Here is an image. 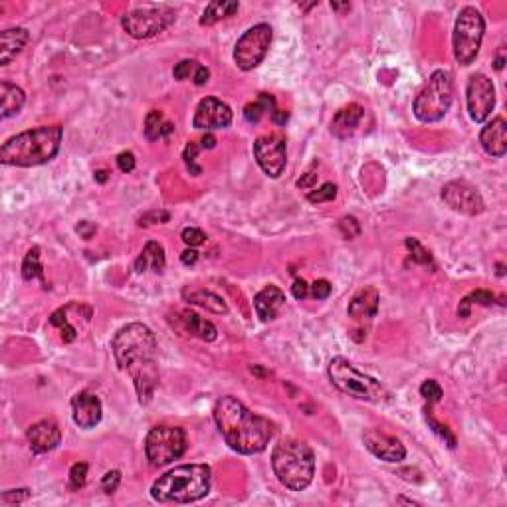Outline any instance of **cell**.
<instances>
[{"label": "cell", "instance_id": "12", "mask_svg": "<svg viewBox=\"0 0 507 507\" xmlns=\"http://www.w3.org/2000/svg\"><path fill=\"white\" fill-rule=\"evenodd\" d=\"M254 157L260 169L270 178H280L284 175L287 155H285V139L282 135H262L254 141Z\"/></svg>", "mask_w": 507, "mask_h": 507}, {"label": "cell", "instance_id": "57", "mask_svg": "<svg viewBox=\"0 0 507 507\" xmlns=\"http://www.w3.org/2000/svg\"><path fill=\"white\" fill-rule=\"evenodd\" d=\"M503 68V50H499L498 60H496V70H501Z\"/></svg>", "mask_w": 507, "mask_h": 507}, {"label": "cell", "instance_id": "58", "mask_svg": "<svg viewBox=\"0 0 507 507\" xmlns=\"http://www.w3.org/2000/svg\"><path fill=\"white\" fill-rule=\"evenodd\" d=\"M313 6H317V2H312V4H299V9H303V10H309V9H313Z\"/></svg>", "mask_w": 507, "mask_h": 507}, {"label": "cell", "instance_id": "7", "mask_svg": "<svg viewBox=\"0 0 507 507\" xmlns=\"http://www.w3.org/2000/svg\"><path fill=\"white\" fill-rule=\"evenodd\" d=\"M452 101H454L452 73L436 70L414 99V116L422 123H436L448 113Z\"/></svg>", "mask_w": 507, "mask_h": 507}, {"label": "cell", "instance_id": "32", "mask_svg": "<svg viewBox=\"0 0 507 507\" xmlns=\"http://www.w3.org/2000/svg\"><path fill=\"white\" fill-rule=\"evenodd\" d=\"M50 323H52L53 327L60 329L63 343H71V341H76V337H78V329L71 325L70 315H68V312H66V307L58 309V312H53L52 317H50Z\"/></svg>", "mask_w": 507, "mask_h": 507}, {"label": "cell", "instance_id": "56", "mask_svg": "<svg viewBox=\"0 0 507 507\" xmlns=\"http://www.w3.org/2000/svg\"><path fill=\"white\" fill-rule=\"evenodd\" d=\"M96 180H98V183H106L107 170H96Z\"/></svg>", "mask_w": 507, "mask_h": 507}, {"label": "cell", "instance_id": "10", "mask_svg": "<svg viewBox=\"0 0 507 507\" xmlns=\"http://www.w3.org/2000/svg\"><path fill=\"white\" fill-rule=\"evenodd\" d=\"M175 20H177V12L167 4H159V6H143V9L127 12L121 18V26L127 34L137 40H147L165 32Z\"/></svg>", "mask_w": 507, "mask_h": 507}, {"label": "cell", "instance_id": "23", "mask_svg": "<svg viewBox=\"0 0 507 507\" xmlns=\"http://www.w3.org/2000/svg\"><path fill=\"white\" fill-rule=\"evenodd\" d=\"M379 299H381V297H379L377 287H373V285L361 287V290L353 295V299L349 302V317H353V319L357 321L371 319V317H374L377 312H379Z\"/></svg>", "mask_w": 507, "mask_h": 507}, {"label": "cell", "instance_id": "15", "mask_svg": "<svg viewBox=\"0 0 507 507\" xmlns=\"http://www.w3.org/2000/svg\"><path fill=\"white\" fill-rule=\"evenodd\" d=\"M232 123V109L228 103H224L218 98H205L200 99V103L196 106L195 117H193V127L195 129H205V131H214V129H224Z\"/></svg>", "mask_w": 507, "mask_h": 507}, {"label": "cell", "instance_id": "3", "mask_svg": "<svg viewBox=\"0 0 507 507\" xmlns=\"http://www.w3.org/2000/svg\"><path fill=\"white\" fill-rule=\"evenodd\" d=\"M60 125H42L10 137L0 149V160L10 167H38L52 160L62 145Z\"/></svg>", "mask_w": 507, "mask_h": 507}, {"label": "cell", "instance_id": "27", "mask_svg": "<svg viewBox=\"0 0 507 507\" xmlns=\"http://www.w3.org/2000/svg\"><path fill=\"white\" fill-rule=\"evenodd\" d=\"M0 98H2V113H0L2 119H9V117L20 113V109L24 106V101H26L24 91L18 86H14V83H10V81H2L0 83Z\"/></svg>", "mask_w": 507, "mask_h": 507}, {"label": "cell", "instance_id": "1", "mask_svg": "<svg viewBox=\"0 0 507 507\" xmlns=\"http://www.w3.org/2000/svg\"><path fill=\"white\" fill-rule=\"evenodd\" d=\"M111 351L119 369L131 377L139 402L149 404L159 384L155 333L143 323H129L116 333Z\"/></svg>", "mask_w": 507, "mask_h": 507}, {"label": "cell", "instance_id": "11", "mask_svg": "<svg viewBox=\"0 0 507 507\" xmlns=\"http://www.w3.org/2000/svg\"><path fill=\"white\" fill-rule=\"evenodd\" d=\"M272 26L270 24H256L240 36L234 48V62L242 71H250L258 68L264 62L270 44H272Z\"/></svg>", "mask_w": 507, "mask_h": 507}, {"label": "cell", "instance_id": "47", "mask_svg": "<svg viewBox=\"0 0 507 507\" xmlns=\"http://www.w3.org/2000/svg\"><path fill=\"white\" fill-rule=\"evenodd\" d=\"M135 165H137V160H135V155L131 151H123L117 155V167L121 173H131V170H135Z\"/></svg>", "mask_w": 507, "mask_h": 507}, {"label": "cell", "instance_id": "50", "mask_svg": "<svg viewBox=\"0 0 507 507\" xmlns=\"http://www.w3.org/2000/svg\"><path fill=\"white\" fill-rule=\"evenodd\" d=\"M96 230H98V228H96V224L88 222V220H81V222L76 226V232L80 234L83 240H89V238L96 234Z\"/></svg>", "mask_w": 507, "mask_h": 507}, {"label": "cell", "instance_id": "54", "mask_svg": "<svg viewBox=\"0 0 507 507\" xmlns=\"http://www.w3.org/2000/svg\"><path fill=\"white\" fill-rule=\"evenodd\" d=\"M200 147L203 149H214L216 147V137L212 133H206L203 139H200Z\"/></svg>", "mask_w": 507, "mask_h": 507}, {"label": "cell", "instance_id": "13", "mask_svg": "<svg viewBox=\"0 0 507 507\" xmlns=\"http://www.w3.org/2000/svg\"><path fill=\"white\" fill-rule=\"evenodd\" d=\"M468 111L476 123L486 121L496 107V88L493 81L486 73H473L466 89Z\"/></svg>", "mask_w": 507, "mask_h": 507}, {"label": "cell", "instance_id": "21", "mask_svg": "<svg viewBox=\"0 0 507 507\" xmlns=\"http://www.w3.org/2000/svg\"><path fill=\"white\" fill-rule=\"evenodd\" d=\"M285 305V294L277 287V285H266L262 292L256 294L254 297V307L258 313L260 321H274L280 315V312L284 309Z\"/></svg>", "mask_w": 507, "mask_h": 507}, {"label": "cell", "instance_id": "17", "mask_svg": "<svg viewBox=\"0 0 507 507\" xmlns=\"http://www.w3.org/2000/svg\"><path fill=\"white\" fill-rule=\"evenodd\" d=\"M169 323L185 337H196L203 341H214L218 337V329L214 327V323L203 319L200 315L188 312V309H180L175 312L169 317Z\"/></svg>", "mask_w": 507, "mask_h": 507}, {"label": "cell", "instance_id": "55", "mask_svg": "<svg viewBox=\"0 0 507 507\" xmlns=\"http://www.w3.org/2000/svg\"><path fill=\"white\" fill-rule=\"evenodd\" d=\"M331 9L337 10V12H345V10H351V4H349V2H343V4H339V2H331Z\"/></svg>", "mask_w": 507, "mask_h": 507}, {"label": "cell", "instance_id": "45", "mask_svg": "<svg viewBox=\"0 0 507 507\" xmlns=\"http://www.w3.org/2000/svg\"><path fill=\"white\" fill-rule=\"evenodd\" d=\"M309 294L315 299H327L331 295V284L327 280H317L309 285Z\"/></svg>", "mask_w": 507, "mask_h": 507}, {"label": "cell", "instance_id": "43", "mask_svg": "<svg viewBox=\"0 0 507 507\" xmlns=\"http://www.w3.org/2000/svg\"><path fill=\"white\" fill-rule=\"evenodd\" d=\"M200 145L198 143H188L187 147H185V153H183V159H185V163L188 165V169L193 170V175H198L200 173V169L196 167L195 165V160H196V157H198V153H200Z\"/></svg>", "mask_w": 507, "mask_h": 507}, {"label": "cell", "instance_id": "25", "mask_svg": "<svg viewBox=\"0 0 507 507\" xmlns=\"http://www.w3.org/2000/svg\"><path fill=\"white\" fill-rule=\"evenodd\" d=\"M167 266V258H165V248L160 246L159 242H147L145 248L139 254V258L135 260V272L137 274H145V272H155V274H163Z\"/></svg>", "mask_w": 507, "mask_h": 507}, {"label": "cell", "instance_id": "6", "mask_svg": "<svg viewBox=\"0 0 507 507\" xmlns=\"http://www.w3.org/2000/svg\"><path fill=\"white\" fill-rule=\"evenodd\" d=\"M333 386L347 396L365 402H384L389 399V391L377 379L361 373L345 357H333L327 367Z\"/></svg>", "mask_w": 507, "mask_h": 507}, {"label": "cell", "instance_id": "44", "mask_svg": "<svg viewBox=\"0 0 507 507\" xmlns=\"http://www.w3.org/2000/svg\"><path fill=\"white\" fill-rule=\"evenodd\" d=\"M28 498H30V490H26V488H22V490H9L0 496V503H2V506L22 503V501H26Z\"/></svg>", "mask_w": 507, "mask_h": 507}, {"label": "cell", "instance_id": "4", "mask_svg": "<svg viewBox=\"0 0 507 507\" xmlns=\"http://www.w3.org/2000/svg\"><path fill=\"white\" fill-rule=\"evenodd\" d=\"M210 491V468L206 464H185L163 473L153 483L151 496L159 503H193Z\"/></svg>", "mask_w": 507, "mask_h": 507}, {"label": "cell", "instance_id": "34", "mask_svg": "<svg viewBox=\"0 0 507 507\" xmlns=\"http://www.w3.org/2000/svg\"><path fill=\"white\" fill-rule=\"evenodd\" d=\"M426 422H428V426L432 428V432H434V434H438V436L444 440L446 444H448V448H456V444H458V442H456V436L452 434V430L446 426V424H440V422H438V420L432 416V412H430V410H426Z\"/></svg>", "mask_w": 507, "mask_h": 507}, {"label": "cell", "instance_id": "38", "mask_svg": "<svg viewBox=\"0 0 507 507\" xmlns=\"http://www.w3.org/2000/svg\"><path fill=\"white\" fill-rule=\"evenodd\" d=\"M198 68H200V63L196 62V60H183V62H178L177 66H175L173 76H175V80L178 81L193 80Z\"/></svg>", "mask_w": 507, "mask_h": 507}, {"label": "cell", "instance_id": "18", "mask_svg": "<svg viewBox=\"0 0 507 507\" xmlns=\"http://www.w3.org/2000/svg\"><path fill=\"white\" fill-rule=\"evenodd\" d=\"M26 438L34 454H46L62 442V430L56 420L44 419L28 428Z\"/></svg>", "mask_w": 507, "mask_h": 507}, {"label": "cell", "instance_id": "33", "mask_svg": "<svg viewBox=\"0 0 507 507\" xmlns=\"http://www.w3.org/2000/svg\"><path fill=\"white\" fill-rule=\"evenodd\" d=\"M404 244H406V248H409L410 252V260H412L414 264L434 267V260H432V256H430V252H428V250L424 248L416 238H406Z\"/></svg>", "mask_w": 507, "mask_h": 507}, {"label": "cell", "instance_id": "24", "mask_svg": "<svg viewBox=\"0 0 507 507\" xmlns=\"http://www.w3.org/2000/svg\"><path fill=\"white\" fill-rule=\"evenodd\" d=\"M30 34L26 28H9L0 34V66H9L24 50Z\"/></svg>", "mask_w": 507, "mask_h": 507}, {"label": "cell", "instance_id": "2", "mask_svg": "<svg viewBox=\"0 0 507 507\" xmlns=\"http://www.w3.org/2000/svg\"><path fill=\"white\" fill-rule=\"evenodd\" d=\"M214 420L220 434L234 452L238 454H258L264 452L276 428L264 416L252 410L234 396H222L214 406Z\"/></svg>", "mask_w": 507, "mask_h": 507}, {"label": "cell", "instance_id": "14", "mask_svg": "<svg viewBox=\"0 0 507 507\" xmlns=\"http://www.w3.org/2000/svg\"><path fill=\"white\" fill-rule=\"evenodd\" d=\"M442 200L450 206L454 212L466 214V216H478L483 212V198L480 190L472 187L466 180H452L442 187Z\"/></svg>", "mask_w": 507, "mask_h": 507}, {"label": "cell", "instance_id": "46", "mask_svg": "<svg viewBox=\"0 0 507 507\" xmlns=\"http://www.w3.org/2000/svg\"><path fill=\"white\" fill-rule=\"evenodd\" d=\"M119 481H121V472H117V470L107 472L103 476V480H101V490L106 491V493H113L119 488Z\"/></svg>", "mask_w": 507, "mask_h": 507}, {"label": "cell", "instance_id": "36", "mask_svg": "<svg viewBox=\"0 0 507 507\" xmlns=\"http://www.w3.org/2000/svg\"><path fill=\"white\" fill-rule=\"evenodd\" d=\"M335 196H337V185H333V183H325V185L317 188V190H312V193L307 195V200L313 203V205H319V203L335 200Z\"/></svg>", "mask_w": 507, "mask_h": 507}, {"label": "cell", "instance_id": "19", "mask_svg": "<svg viewBox=\"0 0 507 507\" xmlns=\"http://www.w3.org/2000/svg\"><path fill=\"white\" fill-rule=\"evenodd\" d=\"M71 410H73V422L80 428H96L103 416L101 401L93 392H78L71 399Z\"/></svg>", "mask_w": 507, "mask_h": 507}, {"label": "cell", "instance_id": "28", "mask_svg": "<svg viewBox=\"0 0 507 507\" xmlns=\"http://www.w3.org/2000/svg\"><path fill=\"white\" fill-rule=\"evenodd\" d=\"M240 4L230 2V0H214L206 6L205 14L200 18V26H212L216 22H220L224 18H230L234 12H238Z\"/></svg>", "mask_w": 507, "mask_h": 507}, {"label": "cell", "instance_id": "8", "mask_svg": "<svg viewBox=\"0 0 507 507\" xmlns=\"http://www.w3.org/2000/svg\"><path fill=\"white\" fill-rule=\"evenodd\" d=\"M486 34V20L480 10L466 6L460 10V16L454 26V56L460 66H470L478 58L481 40Z\"/></svg>", "mask_w": 507, "mask_h": 507}, {"label": "cell", "instance_id": "53", "mask_svg": "<svg viewBox=\"0 0 507 507\" xmlns=\"http://www.w3.org/2000/svg\"><path fill=\"white\" fill-rule=\"evenodd\" d=\"M287 119H290V113L284 111V109H276V111L272 113V121L276 125H285L287 123Z\"/></svg>", "mask_w": 507, "mask_h": 507}, {"label": "cell", "instance_id": "49", "mask_svg": "<svg viewBox=\"0 0 507 507\" xmlns=\"http://www.w3.org/2000/svg\"><path fill=\"white\" fill-rule=\"evenodd\" d=\"M292 294L295 299H305L309 295V285L305 280H295V284L292 285Z\"/></svg>", "mask_w": 507, "mask_h": 507}, {"label": "cell", "instance_id": "22", "mask_svg": "<svg viewBox=\"0 0 507 507\" xmlns=\"http://www.w3.org/2000/svg\"><path fill=\"white\" fill-rule=\"evenodd\" d=\"M363 116H365V109L359 103H349V106L341 107L331 121V133L337 139H349L357 131Z\"/></svg>", "mask_w": 507, "mask_h": 507}, {"label": "cell", "instance_id": "31", "mask_svg": "<svg viewBox=\"0 0 507 507\" xmlns=\"http://www.w3.org/2000/svg\"><path fill=\"white\" fill-rule=\"evenodd\" d=\"M22 277H24L26 282L40 280L42 285L48 287L44 277V267H42V264H40V248H38V246L28 250V254L24 256V262H22Z\"/></svg>", "mask_w": 507, "mask_h": 507}, {"label": "cell", "instance_id": "52", "mask_svg": "<svg viewBox=\"0 0 507 507\" xmlns=\"http://www.w3.org/2000/svg\"><path fill=\"white\" fill-rule=\"evenodd\" d=\"M208 78H210V71H208V68H205V66H200V68L196 70L193 81H195L196 86H205L206 81H208Z\"/></svg>", "mask_w": 507, "mask_h": 507}, {"label": "cell", "instance_id": "35", "mask_svg": "<svg viewBox=\"0 0 507 507\" xmlns=\"http://www.w3.org/2000/svg\"><path fill=\"white\" fill-rule=\"evenodd\" d=\"M86 480H88V464L86 462H76L71 466L70 470V481H68V488L71 491L81 490L86 486Z\"/></svg>", "mask_w": 507, "mask_h": 507}, {"label": "cell", "instance_id": "42", "mask_svg": "<svg viewBox=\"0 0 507 507\" xmlns=\"http://www.w3.org/2000/svg\"><path fill=\"white\" fill-rule=\"evenodd\" d=\"M170 220V214L167 210H151L143 214L139 218V226H151V224H165Z\"/></svg>", "mask_w": 507, "mask_h": 507}, {"label": "cell", "instance_id": "41", "mask_svg": "<svg viewBox=\"0 0 507 507\" xmlns=\"http://www.w3.org/2000/svg\"><path fill=\"white\" fill-rule=\"evenodd\" d=\"M339 230L343 232V236H345L347 240H353V238H357V236L361 234V224L357 222L355 216H345V218H341V222H339Z\"/></svg>", "mask_w": 507, "mask_h": 507}, {"label": "cell", "instance_id": "39", "mask_svg": "<svg viewBox=\"0 0 507 507\" xmlns=\"http://www.w3.org/2000/svg\"><path fill=\"white\" fill-rule=\"evenodd\" d=\"M464 302L468 303L470 307H472L473 303L490 307V305H493V303H496V295L491 294V292H488V290H476V292H472L470 295H466V297H464Z\"/></svg>", "mask_w": 507, "mask_h": 507}, {"label": "cell", "instance_id": "40", "mask_svg": "<svg viewBox=\"0 0 507 507\" xmlns=\"http://www.w3.org/2000/svg\"><path fill=\"white\" fill-rule=\"evenodd\" d=\"M183 242L187 244L188 248H196V246H203L206 242V234L200 228H185L180 234Z\"/></svg>", "mask_w": 507, "mask_h": 507}, {"label": "cell", "instance_id": "9", "mask_svg": "<svg viewBox=\"0 0 507 507\" xmlns=\"http://www.w3.org/2000/svg\"><path fill=\"white\" fill-rule=\"evenodd\" d=\"M187 432L180 426H155L147 434L145 452L153 468H163L187 452Z\"/></svg>", "mask_w": 507, "mask_h": 507}, {"label": "cell", "instance_id": "16", "mask_svg": "<svg viewBox=\"0 0 507 507\" xmlns=\"http://www.w3.org/2000/svg\"><path fill=\"white\" fill-rule=\"evenodd\" d=\"M363 442H365L367 450L373 456H377L379 460L384 462H402L406 458V448L402 446L399 438L389 436L377 428H369L363 434Z\"/></svg>", "mask_w": 507, "mask_h": 507}, {"label": "cell", "instance_id": "26", "mask_svg": "<svg viewBox=\"0 0 507 507\" xmlns=\"http://www.w3.org/2000/svg\"><path fill=\"white\" fill-rule=\"evenodd\" d=\"M183 299L190 305L203 307L206 312L216 313V315L228 313V305L224 303L222 297L208 292V290H203V287H185L183 290Z\"/></svg>", "mask_w": 507, "mask_h": 507}, {"label": "cell", "instance_id": "5", "mask_svg": "<svg viewBox=\"0 0 507 507\" xmlns=\"http://www.w3.org/2000/svg\"><path fill=\"white\" fill-rule=\"evenodd\" d=\"M272 468L282 486L302 491L309 488L315 476V454L302 440H282L272 452Z\"/></svg>", "mask_w": 507, "mask_h": 507}, {"label": "cell", "instance_id": "29", "mask_svg": "<svg viewBox=\"0 0 507 507\" xmlns=\"http://www.w3.org/2000/svg\"><path fill=\"white\" fill-rule=\"evenodd\" d=\"M274 111H276V98L272 93H260L256 101L244 107V117L248 123H260L262 117Z\"/></svg>", "mask_w": 507, "mask_h": 507}, {"label": "cell", "instance_id": "48", "mask_svg": "<svg viewBox=\"0 0 507 507\" xmlns=\"http://www.w3.org/2000/svg\"><path fill=\"white\" fill-rule=\"evenodd\" d=\"M317 173L315 170H307L305 175H302V178L297 180V187L299 188H305V190H312L315 185H317Z\"/></svg>", "mask_w": 507, "mask_h": 507}, {"label": "cell", "instance_id": "20", "mask_svg": "<svg viewBox=\"0 0 507 507\" xmlns=\"http://www.w3.org/2000/svg\"><path fill=\"white\" fill-rule=\"evenodd\" d=\"M480 143L491 157H503L507 153V123L503 117H496L481 129Z\"/></svg>", "mask_w": 507, "mask_h": 507}, {"label": "cell", "instance_id": "37", "mask_svg": "<svg viewBox=\"0 0 507 507\" xmlns=\"http://www.w3.org/2000/svg\"><path fill=\"white\" fill-rule=\"evenodd\" d=\"M420 396H422L424 401H428V404H434V402L442 401L444 391H442V386H440L436 381L428 379V381L420 384Z\"/></svg>", "mask_w": 507, "mask_h": 507}, {"label": "cell", "instance_id": "51", "mask_svg": "<svg viewBox=\"0 0 507 507\" xmlns=\"http://www.w3.org/2000/svg\"><path fill=\"white\" fill-rule=\"evenodd\" d=\"M180 262H183L185 266H193V264L198 262V252H196L195 248L185 250V252L180 254Z\"/></svg>", "mask_w": 507, "mask_h": 507}, {"label": "cell", "instance_id": "30", "mask_svg": "<svg viewBox=\"0 0 507 507\" xmlns=\"http://www.w3.org/2000/svg\"><path fill=\"white\" fill-rule=\"evenodd\" d=\"M173 123L165 121V117L160 113L159 109H153L151 113L145 119V137L149 141H159L163 137H169L173 133Z\"/></svg>", "mask_w": 507, "mask_h": 507}]
</instances>
